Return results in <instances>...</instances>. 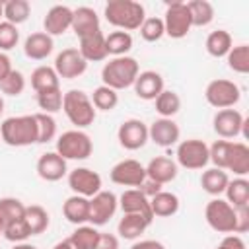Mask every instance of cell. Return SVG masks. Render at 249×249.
I'll return each instance as SVG.
<instances>
[{
  "label": "cell",
  "mask_w": 249,
  "mask_h": 249,
  "mask_svg": "<svg viewBox=\"0 0 249 249\" xmlns=\"http://www.w3.org/2000/svg\"><path fill=\"white\" fill-rule=\"evenodd\" d=\"M208 158L214 167L233 171L237 177H245L249 173V146L243 142L216 140L208 146Z\"/></svg>",
  "instance_id": "6da1fadb"
},
{
  "label": "cell",
  "mask_w": 249,
  "mask_h": 249,
  "mask_svg": "<svg viewBox=\"0 0 249 249\" xmlns=\"http://www.w3.org/2000/svg\"><path fill=\"white\" fill-rule=\"evenodd\" d=\"M105 19L117 27L119 31H134L140 29L142 21L146 19L144 6L134 0H109L105 4Z\"/></svg>",
  "instance_id": "7a4b0ae2"
},
{
  "label": "cell",
  "mask_w": 249,
  "mask_h": 249,
  "mask_svg": "<svg viewBox=\"0 0 249 249\" xmlns=\"http://www.w3.org/2000/svg\"><path fill=\"white\" fill-rule=\"evenodd\" d=\"M138 74H140V68H138L136 58H132V56H113L101 68L103 86H107L115 91L130 88Z\"/></svg>",
  "instance_id": "3957f363"
},
{
  "label": "cell",
  "mask_w": 249,
  "mask_h": 249,
  "mask_svg": "<svg viewBox=\"0 0 249 249\" xmlns=\"http://www.w3.org/2000/svg\"><path fill=\"white\" fill-rule=\"evenodd\" d=\"M0 138L8 146H31L37 144V123L35 115L10 117L0 124Z\"/></svg>",
  "instance_id": "277c9868"
},
{
  "label": "cell",
  "mask_w": 249,
  "mask_h": 249,
  "mask_svg": "<svg viewBox=\"0 0 249 249\" xmlns=\"http://www.w3.org/2000/svg\"><path fill=\"white\" fill-rule=\"evenodd\" d=\"M62 111L76 128H86L95 121V107L82 89H70L62 95Z\"/></svg>",
  "instance_id": "5b68a950"
},
{
  "label": "cell",
  "mask_w": 249,
  "mask_h": 249,
  "mask_svg": "<svg viewBox=\"0 0 249 249\" xmlns=\"http://www.w3.org/2000/svg\"><path fill=\"white\" fill-rule=\"evenodd\" d=\"M93 152V144L89 134L84 130H66L58 136L56 140V154L62 156L66 161L68 160H88Z\"/></svg>",
  "instance_id": "8992f818"
},
{
  "label": "cell",
  "mask_w": 249,
  "mask_h": 249,
  "mask_svg": "<svg viewBox=\"0 0 249 249\" xmlns=\"http://www.w3.org/2000/svg\"><path fill=\"white\" fill-rule=\"evenodd\" d=\"M206 224L218 233H235V208L224 198H212L204 208Z\"/></svg>",
  "instance_id": "52a82bcc"
},
{
  "label": "cell",
  "mask_w": 249,
  "mask_h": 249,
  "mask_svg": "<svg viewBox=\"0 0 249 249\" xmlns=\"http://www.w3.org/2000/svg\"><path fill=\"white\" fill-rule=\"evenodd\" d=\"M204 97H206L208 105H212L216 109H231L239 101L241 89H239V86L235 82L218 78V80H212L206 86Z\"/></svg>",
  "instance_id": "ba28073f"
},
{
  "label": "cell",
  "mask_w": 249,
  "mask_h": 249,
  "mask_svg": "<svg viewBox=\"0 0 249 249\" xmlns=\"http://www.w3.org/2000/svg\"><path fill=\"white\" fill-rule=\"evenodd\" d=\"M193 23H191V14L185 2H171L165 8V16H163V29L165 35H169L171 39H183L187 37V33L191 31Z\"/></svg>",
  "instance_id": "9c48e42d"
},
{
  "label": "cell",
  "mask_w": 249,
  "mask_h": 249,
  "mask_svg": "<svg viewBox=\"0 0 249 249\" xmlns=\"http://www.w3.org/2000/svg\"><path fill=\"white\" fill-rule=\"evenodd\" d=\"M175 156H177L175 163H179L185 169H202L210 161L208 146L204 140H198V138H189L179 142Z\"/></svg>",
  "instance_id": "30bf717a"
},
{
  "label": "cell",
  "mask_w": 249,
  "mask_h": 249,
  "mask_svg": "<svg viewBox=\"0 0 249 249\" xmlns=\"http://www.w3.org/2000/svg\"><path fill=\"white\" fill-rule=\"evenodd\" d=\"M53 68H54V72H56L58 78L74 80V78H80L88 70V62L84 60V56L80 54L78 49L70 47V49H62L56 54Z\"/></svg>",
  "instance_id": "8fae6325"
},
{
  "label": "cell",
  "mask_w": 249,
  "mask_h": 249,
  "mask_svg": "<svg viewBox=\"0 0 249 249\" xmlns=\"http://www.w3.org/2000/svg\"><path fill=\"white\" fill-rule=\"evenodd\" d=\"M109 175L115 185L132 187V189H140L142 183L146 181V169L136 160H123V161L115 163Z\"/></svg>",
  "instance_id": "7c38bea8"
},
{
  "label": "cell",
  "mask_w": 249,
  "mask_h": 249,
  "mask_svg": "<svg viewBox=\"0 0 249 249\" xmlns=\"http://www.w3.org/2000/svg\"><path fill=\"white\" fill-rule=\"evenodd\" d=\"M68 187L74 195L91 198L101 191V175L89 167H76L68 173Z\"/></svg>",
  "instance_id": "4fadbf2b"
},
{
  "label": "cell",
  "mask_w": 249,
  "mask_h": 249,
  "mask_svg": "<svg viewBox=\"0 0 249 249\" xmlns=\"http://www.w3.org/2000/svg\"><path fill=\"white\" fill-rule=\"evenodd\" d=\"M119 206V198L115 193L111 191H99L97 195H93L89 198V220L93 226H103L107 224L113 214L117 212Z\"/></svg>",
  "instance_id": "5bb4252c"
},
{
  "label": "cell",
  "mask_w": 249,
  "mask_h": 249,
  "mask_svg": "<svg viewBox=\"0 0 249 249\" xmlns=\"http://www.w3.org/2000/svg\"><path fill=\"white\" fill-rule=\"evenodd\" d=\"M117 138L124 150H140L148 142V126L140 119H126L121 123Z\"/></svg>",
  "instance_id": "9a60e30c"
},
{
  "label": "cell",
  "mask_w": 249,
  "mask_h": 249,
  "mask_svg": "<svg viewBox=\"0 0 249 249\" xmlns=\"http://www.w3.org/2000/svg\"><path fill=\"white\" fill-rule=\"evenodd\" d=\"M243 123H245V119L237 109H220L212 119L214 132L220 138H235V136H239L241 128H243Z\"/></svg>",
  "instance_id": "2e32d148"
},
{
  "label": "cell",
  "mask_w": 249,
  "mask_h": 249,
  "mask_svg": "<svg viewBox=\"0 0 249 249\" xmlns=\"http://www.w3.org/2000/svg\"><path fill=\"white\" fill-rule=\"evenodd\" d=\"M179 136H181V130L173 119L160 117L148 126V140H152L156 146H161V148H169L177 144Z\"/></svg>",
  "instance_id": "e0dca14e"
},
{
  "label": "cell",
  "mask_w": 249,
  "mask_h": 249,
  "mask_svg": "<svg viewBox=\"0 0 249 249\" xmlns=\"http://www.w3.org/2000/svg\"><path fill=\"white\" fill-rule=\"evenodd\" d=\"M119 206H121L123 214H140L148 222L154 220V214H152V208H150V200L140 189H126L119 196Z\"/></svg>",
  "instance_id": "ac0fdd59"
},
{
  "label": "cell",
  "mask_w": 249,
  "mask_h": 249,
  "mask_svg": "<svg viewBox=\"0 0 249 249\" xmlns=\"http://www.w3.org/2000/svg\"><path fill=\"white\" fill-rule=\"evenodd\" d=\"M134 93L140 97V99H146V101H154L161 91H163V78L160 72L156 70H144L136 76L134 84Z\"/></svg>",
  "instance_id": "d6986e66"
},
{
  "label": "cell",
  "mask_w": 249,
  "mask_h": 249,
  "mask_svg": "<svg viewBox=\"0 0 249 249\" xmlns=\"http://www.w3.org/2000/svg\"><path fill=\"white\" fill-rule=\"evenodd\" d=\"M66 160L62 156H58L56 152H45L39 160H37V175L43 181L54 183L60 181L66 175Z\"/></svg>",
  "instance_id": "ffe728a7"
},
{
  "label": "cell",
  "mask_w": 249,
  "mask_h": 249,
  "mask_svg": "<svg viewBox=\"0 0 249 249\" xmlns=\"http://www.w3.org/2000/svg\"><path fill=\"white\" fill-rule=\"evenodd\" d=\"M78 39L82 37H88V35H93V33H99L101 27H99V16L95 14L93 8H88V6H80L76 10H72V27H70Z\"/></svg>",
  "instance_id": "44dd1931"
},
{
  "label": "cell",
  "mask_w": 249,
  "mask_h": 249,
  "mask_svg": "<svg viewBox=\"0 0 249 249\" xmlns=\"http://www.w3.org/2000/svg\"><path fill=\"white\" fill-rule=\"evenodd\" d=\"M43 27H45V33L51 37L66 33L72 27V10L62 4L53 6L43 19Z\"/></svg>",
  "instance_id": "7402d4cb"
},
{
  "label": "cell",
  "mask_w": 249,
  "mask_h": 249,
  "mask_svg": "<svg viewBox=\"0 0 249 249\" xmlns=\"http://www.w3.org/2000/svg\"><path fill=\"white\" fill-rule=\"evenodd\" d=\"M144 169H146V179H150L161 187L165 183H171L177 177V163L165 156H158V158L150 160V163Z\"/></svg>",
  "instance_id": "603a6c76"
},
{
  "label": "cell",
  "mask_w": 249,
  "mask_h": 249,
  "mask_svg": "<svg viewBox=\"0 0 249 249\" xmlns=\"http://www.w3.org/2000/svg\"><path fill=\"white\" fill-rule=\"evenodd\" d=\"M54 49L53 37L45 31H35L23 41V53L31 60H45Z\"/></svg>",
  "instance_id": "cb8c5ba5"
},
{
  "label": "cell",
  "mask_w": 249,
  "mask_h": 249,
  "mask_svg": "<svg viewBox=\"0 0 249 249\" xmlns=\"http://www.w3.org/2000/svg\"><path fill=\"white\" fill-rule=\"evenodd\" d=\"M78 51H80V54L84 56L86 62H99V60H105V58H107L105 35L99 31V33L82 37V39H80V47H78Z\"/></svg>",
  "instance_id": "d4e9b609"
},
{
  "label": "cell",
  "mask_w": 249,
  "mask_h": 249,
  "mask_svg": "<svg viewBox=\"0 0 249 249\" xmlns=\"http://www.w3.org/2000/svg\"><path fill=\"white\" fill-rule=\"evenodd\" d=\"M62 214L70 224H76V226L86 224L89 220V198L80 195L68 196L62 204Z\"/></svg>",
  "instance_id": "484cf974"
},
{
  "label": "cell",
  "mask_w": 249,
  "mask_h": 249,
  "mask_svg": "<svg viewBox=\"0 0 249 249\" xmlns=\"http://www.w3.org/2000/svg\"><path fill=\"white\" fill-rule=\"evenodd\" d=\"M150 208L154 218H169L179 210V196L169 191H160L150 198Z\"/></svg>",
  "instance_id": "4316f807"
},
{
  "label": "cell",
  "mask_w": 249,
  "mask_h": 249,
  "mask_svg": "<svg viewBox=\"0 0 249 249\" xmlns=\"http://www.w3.org/2000/svg\"><path fill=\"white\" fill-rule=\"evenodd\" d=\"M152 222H148L140 214H123V218H121V222L117 226V231H119V235L123 239H136L146 231V228Z\"/></svg>",
  "instance_id": "83f0119b"
},
{
  "label": "cell",
  "mask_w": 249,
  "mask_h": 249,
  "mask_svg": "<svg viewBox=\"0 0 249 249\" xmlns=\"http://www.w3.org/2000/svg\"><path fill=\"white\" fill-rule=\"evenodd\" d=\"M228 181H230L228 173L218 167H210V169L202 171V175H200V187L212 196L222 195L228 187Z\"/></svg>",
  "instance_id": "f1b7e54d"
},
{
  "label": "cell",
  "mask_w": 249,
  "mask_h": 249,
  "mask_svg": "<svg viewBox=\"0 0 249 249\" xmlns=\"http://www.w3.org/2000/svg\"><path fill=\"white\" fill-rule=\"evenodd\" d=\"M224 193H226V200L233 208L249 206V181L245 177H235L228 181V187Z\"/></svg>",
  "instance_id": "f546056e"
},
{
  "label": "cell",
  "mask_w": 249,
  "mask_h": 249,
  "mask_svg": "<svg viewBox=\"0 0 249 249\" xmlns=\"http://www.w3.org/2000/svg\"><path fill=\"white\" fill-rule=\"evenodd\" d=\"M31 88L39 93V91H47V89H56L60 88V78L56 76L54 68L51 66H37L31 72Z\"/></svg>",
  "instance_id": "4dcf8cb0"
},
{
  "label": "cell",
  "mask_w": 249,
  "mask_h": 249,
  "mask_svg": "<svg viewBox=\"0 0 249 249\" xmlns=\"http://www.w3.org/2000/svg\"><path fill=\"white\" fill-rule=\"evenodd\" d=\"M23 220L31 231V235H39L43 231H47L51 220H49V212L39 206V204H31V206H25V214H23Z\"/></svg>",
  "instance_id": "1f68e13d"
},
{
  "label": "cell",
  "mask_w": 249,
  "mask_h": 249,
  "mask_svg": "<svg viewBox=\"0 0 249 249\" xmlns=\"http://www.w3.org/2000/svg\"><path fill=\"white\" fill-rule=\"evenodd\" d=\"M231 49V35L226 29H216L206 37V53L214 58H222Z\"/></svg>",
  "instance_id": "d6a6232c"
},
{
  "label": "cell",
  "mask_w": 249,
  "mask_h": 249,
  "mask_svg": "<svg viewBox=\"0 0 249 249\" xmlns=\"http://www.w3.org/2000/svg\"><path fill=\"white\" fill-rule=\"evenodd\" d=\"M189 14H191V23L195 27H204L214 19V6L206 0H191L187 2Z\"/></svg>",
  "instance_id": "836d02e7"
},
{
  "label": "cell",
  "mask_w": 249,
  "mask_h": 249,
  "mask_svg": "<svg viewBox=\"0 0 249 249\" xmlns=\"http://www.w3.org/2000/svg\"><path fill=\"white\" fill-rule=\"evenodd\" d=\"M105 47H107V54L113 56H126V53L132 49V35L126 31H111L105 37Z\"/></svg>",
  "instance_id": "e575fe53"
},
{
  "label": "cell",
  "mask_w": 249,
  "mask_h": 249,
  "mask_svg": "<svg viewBox=\"0 0 249 249\" xmlns=\"http://www.w3.org/2000/svg\"><path fill=\"white\" fill-rule=\"evenodd\" d=\"M154 101H156V111H158L160 117H163V119H171V117L177 115L179 109H181V97H179V93L173 91V89H163Z\"/></svg>",
  "instance_id": "d590c367"
},
{
  "label": "cell",
  "mask_w": 249,
  "mask_h": 249,
  "mask_svg": "<svg viewBox=\"0 0 249 249\" xmlns=\"http://www.w3.org/2000/svg\"><path fill=\"white\" fill-rule=\"evenodd\" d=\"M29 14H31V4L27 0L4 2V21L12 23V25H19V23L27 21Z\"/></svg>",
  "instance_id": "8d00e7d4"
},
{
  "label": "cell",
  "mask_w": 249,
  "mask_h": 249,
  "mask_svg": "<svg viewBox=\"0 0 249 249\" xmlns=\"http://www.w3.org/2000/svg\"><path fill=\"white\" fill-rule=\"evenodd\" d=\"M89 99H91L95 109H99V111H113L117 107V103H119V93L115 89H111V88L101 84L99 88L93 89Z\"/></svg>",
  "instance_id": "74e56055"
},
{
  "label": "cell",
  "mask_w": 249,
  "mask_h": 249,
  "mask_svg": "<svg viewBox=\"0 0 249 249\" xmlns=\"http://www.w3.org/2000/svg\"><path fill=\"white\" fill-rule=\"evenodd\" d=\"M228 66L237 72V74H247L249 72V47L247 45H237L231 47L230 53L226 54Z\"/></svg>",
  "instance_id": "f35d334b"
},
{
  "label": "cell",
  "mask_w": 249,
  "mask_h": 249,
  "mask_svg": "<svg viewBox=\"0 0 249 249\" xmlns=\"http://www.w3.org/2000/svg\"><path fill=\"white\" fill-rule=\"evenodd\" d=\"M37 123V144H47L56 136V121L49 113H35Z\"/></svg>",
  "instance_id": "ab89813d"
},
{
  "label": "cell",
  "mask_w": 249,
  "mask_h": 249,
  "mask_svg": "<svg viewBox=\"0 0 249 249\" xmlns=\"http://www.w3.org/2000/svg\"><path fill=\"white\" fill-rule=\"evenodd\" d=\"M68 237L74 241V245L78 249H93L95 243H97L99 231L93 226H78Z\"/></svg>",
  "instance_id": "60d3db41"
},
{
  "label": "cell",
  "mask_w": 249,
  "mask_h": 249,
  "mask_svg": "<svg viewBox=\"0 0 249 249\" xmlns=\"http://www.w3.org/2000/svg\"><path fill=\"white\" fill-rule=\"evenodd\" d=\"M37 105L39 109H43L41 113H56L62 109V91L60 88L56 89H47V91H39L37 93Z\"/></svg>",
  "instance_id": "b9f144b4"
},
{
  "label": "cell",
  "mask_w": 249,
  "mask_h": 249,
  "mask_svg": "<svg viewBox=\"0 0 249 249\" xmlns=\"http://www.w3.org/2000/svg\"><path fill=\"white\" fill-rule=\"evenodd\" d=\"M23 214H25V204L19 198H14V196L0 198V216L4 218V224L19 220L23 218Z\"/></svg>",
  "instance_id": "7bdbcfd3"
},
{
  "label": "cell",
  "mask_w": 249,
  "mask_h": 249,
  "mask_svg": "<svg viewBox=\"0 0 249 249\" xmlns=\"http://www.w3.org/2000/svg\"><path fill=\"white\" fill-rule=\"evenodd\" d=\"M25 89V76L19 72V70H14L0 82V91L4 95H12V97H18L21 95Z\"/></svg>",
  "instance_id": "ee69618b"
},
{
  "label": "cell",
  "mask_w": 249,
  "mask_h": 249,
  "mask_svg": "<svg viewBox=\"0 0 249 249\" xmlns=\"http://www.w3.org/2000/svg\"><path fill=\"white\" fill-rule=\"evenodd\" d=\"M140 35L144 41L148 43H156L160 41L163 35H165V29H163V19L161 18H146L140 25Z\"/></svg>",
  "instance_id": "f6af8a7d"
},
{
  "label": "cell",
  "mask_w": 249,
  "mask_h": 249,
  "mask_svg": "<svg viewBox=\"0 0 249 249\" xmlns=\"http://www.w3.org/2000/svg\"><path fill=\"white\" fill-rule=\"evenodd\" d=\"M2 235H4L8 241H12V243H23V241L31 235V231H29L25 220L19 218V220H14V222L4 224V233H2Z\"/></svg>",
  "instance_id": "bcb514c9"
},
{
  "label": "cell",
  "mask_w": 249,
  "mask_h": 249,
  "mask_svg": "<svg viewBox=\"0 0 249 249\" xmlns=\"http://www.w3.org/2000/svg\"><path fill=\"white\" fill-rule=\"evenodd\" d=\"M18 41H19L18 25H12L8 21H0V53L14 49L18 45Z\"/></svg>",
  "instance_id": "7dc6e473"
},
{
  "label": "cell",
  "mask_w": 249,
  "mask_h": 249,
  "mask_svg": "<svg viewBox=\"0 0 249 249\" xmlns=\"http://www.w3.org/2000/svg\"><path fill=\"white\" fill-rule=\"evenodd\" d=\"M249 230V206L235 208V233H245Z\"/></svg>",
  "instance_id": "c3c4849f"
},
{
  "label": "cell",
  "mask_w": 249,
  "mask_h": 249,
  "mask_svg": "<svg viewBox=\"0 0 249 249\" xmlns=\"http://www.w3.org/2000/svg\"><path fill=\"white\" fill-rule=\"evenodd\" d=\"M93 249H119V237L113 233H99Z\"/></svg>",
  "instance_id": "681fc988"
},
{
  "label": "cell",
  "mask_w": 249,
  "mask_h": 249,
  "mask_svg": "<svg viewBox=\"0 0 249 249\" xmlns=\"http://www.w3.org/2000/svg\"><path fill=\"white\" fill-rule=\"evenodd\" d=\"M216 249H247L245 247V241L239 237V235H226L220 243H218V247Z\"/></svg>",
  "instance_id": "f907efd6"
},
{
  "label": "cell",
  "mask_w": 249,
  "mask_h": 249,
  "mask_svg": "<svg viewBox=\"0 0 249 249\" xmlns=\"http://www.w3.org/2000/svg\"><path fill=\"white\" fill-rule=\"evenodd\" d=\"M130 249H165V245L156 239H142V241H136Z\"/></svg>",
  "instance_id": "816d5d0a"
},
{
  "label": "cell",
  "mask_w": 249,
  "mask_h": 249,
  "mask_svg": "<svg viewBox=\"0 0 249 249\" xmlns=\"http://www.w3.org/2000/svg\"><path fill=\"white\" fill-rule=\"evenodd\" d=\"M140 191L146 195V196H154L156 193H160L161 191V185H158V183H154V181H150V179H146L144 183H142V187H140Z\"/></svg>",
  "instance_id": "f5cc1de1"
},
{
  "label": "cell",
  "mask_w": 249,
  "mask_h": 249,
  "mask_svg": "<svg viewBox=\"0 0 249 249\" xmlns=\"http://www.w3.org/2000/svg\"><path fill=\"white\" fill-rule=\"evenodd\" d=\"M12 72V62H10V56L0 53V82Z\"/></svg>",
  "instance_id": "db71d44e"
},
{
  "label": "cell",
  "mask_w": 249,
  "mask_h": 249,
  "mask_svg": "<svg viewBox=\"0 0 249 249\" xmlns=\"http://www.w3.org/2000/svg\"><path fill=\"white\" fill-rule=\"evenodd\" d=\"M53 249H78V247L74 245V241H72L70 237H66V239H62V241L54 243V247H53Z\"/></svg>",
  "instance_id": "11a10c76"
},
{
  "label": "cell",
  "mask_w": 249,
  "mask_h": 249,
  "mask_svg": "<svg viewBox=\"0 0 249 249\" xmlns=\"http://www.w3.org/2000/svg\"><path fill=\"white\" fill-rule=\"evenodd\" d=\"M14 249H39V247H35V245H31V243H16L14 245Z\"/></svg>",
  "instance_id": "9f6ffc18"
},
{
  "label": "cell",
  "mask_w": 249,
  "mask_h": 249,
  "mask_svg": "<svg viewBox=\"0 0 249 249\" xmlns=\"http://www.w3.org/2000/svg\"><path fill=\"white\" fill-rule=\"evenodd\" d=\"M2 233H4V218L0 216V235H2Z\"/></svg>",
  "instance_id": "6f0895ef"
},
{
  "label": "cell",
  "mask_w": 249,
  "mask_h": 249,
  "mask_svg": "<svg viewBox=\"0 0 249 249\" xmlns=\"http://www.w3.org/2000/svg\"><path fill=\"white\" fill-rule=\"evenodd\" d=\"M4 113V99H2V95H0V115Z\"/></svg>",
  "instance_id": "680465c9"
},
{
  "label": "cell",
  "mask_w": 249,
  "mask_h": 249,
  "mask_svg": "<svg viewBox=\"0 0 249 249\" xmlns=\"http://www.w3.org/2000/svg\"><path fill=\"white\" fill-rule=\"evenodd\" d=\"M0 18H4V2L0 0Z\"/></svg>",
  "instance_id": "91938a15"
}]
</instances>
